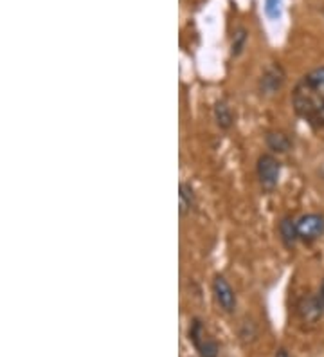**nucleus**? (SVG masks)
Masks as SVG:
<instances>
[{
    "instance_id": "f8f14e48",
    "label": "nucleus",
    "mask_w": 324,
    "mask_h": 357,
    "mask_svg": "<svg viewBox=\"0 0 324 357\" xmlns=\"http://www.w3.org/2000/svg\"><path fill=\"white\" fill-rule=\"evenodd\" d=\"M247 40H249V31H247L245 27H238V29L234 31L233 44H231V54H233L234 58L242 54L243 49H245L247 45Z\"/></svg>"
},
{
    "instance_id": "ddd939ff",
    "label": "nucleus",
    "mask_w": 324,
    "mask_h": 357,
    "mask_svg": "<svg viewBox=\"0 0 324 357\" xmlns=\"http://www.w3.org/2000/svg\"><path fill=\"white\" fill-rule=\"evenodd\" d=\"M263 9L268 20H277L283 13V0H265Z\"/></svg>"
},
{
    "instance_id": "1a4fd4ad",
    "label": "nucleus",
    "mask_w": 324,
    "mask_h": 357,
    "mask_svg": "<svg viewBox=\"0 0 324 357\" xmlns=\"http://www.w3.org/2000/svg\"><path fill=\"white\" fill-rule=\"evenodd\" d=\"M265 141H267L268 149L276 153H285L292 149V139H290L285 132H281V130L268 132L267 137H265Z\"/></svg>"
},
{
    "instance_id": "39448f33",
    "label": "nucleus",
    "mask_w": 324,
    "mask_h": 357,
    "mask_svg": "<svg viewBox=\"0 0 324 357\" xmlns=\"http://www.w3.org/2000/svg\"><path fill=\"white\" fill-rule=\"evenodd\" d=\"M213 292H215L216 303L227 314H233L236 310V292L231 287V283L224 276H215L213 280Z\"/></svg>"
},
{
    "instance_id": "423d86ee",
    "label": "nucleus",
    "mask_w": 324,
    "mask_h": 357,
    "mask_svg": "<svg viewBox=\"0 0 324 357\" xmlns=\"http://www.w3.org/2000/svg\"><path fill=\"white\" fill-rule=\"evenodd\" d=\"M324 312L323 301H321L319 296H311V294H307L302 296L298 303V314L301 318L302 323H308V325H316L321 319Z\"/></svg>"
},
{
    "instance_id": "4468645a",
    "label": "nucleus",
    "mask_w": 324,
    "mask_h": 357,
    "mask_svg": "<svg viewBox=\"0 0 324 357\" xmlns=\"http://www.w3.org/2000/svg\"><path fill=\"white\" fill-rule=\"evenodd\" d=\"M276 357H290V356H288V352H286L285 349H281V350H277Z\"/></svg>"
},
{
    "instance_id": "f03ea898",
    "label": "nucleus",
    "mask_w": 324,
    "mask_h": 357,
    "mask_svg": "<svg viewBox=\"0 0 324 357\" xmlns=\"http://www.w3.org/2000/svg\"><path fill=\"white\" fill-rule=\"evenodd\" d=\"M256 174H258V181L265 192H272V190H276L277 183H279L281 162L277 161V157H274L272 153H263L258 159Z\"/></svg>"
},
{
    "instance_id": "20e7f679",
    "label": "nucleus",
    "mask_w": 324,
    "mask_h": 357,
    "mask_svg": "<svg viewBox=\"0 0 324 357\" xmlns=\"http://www.w3.org/2000/svg\"><path fill=\"white\" fill-rule=\"evenodd\" d=\"M299 240L304 244H314L324 235V217L319 213L302 215L298 220Z\"/></svg>"
},
{
    "instance_id": "2eb2a0df",
    "label": "nucleus",
    "mask_w": 324,
    "mask_h": 357,
    "mask_svg": "<svg viewBox=\"0 0 324 357\" xmlns=\"http://www.w3.org/2000/svg\"><path fill=\"white\" fill-rule=\"evenodd\" d=\"M319 298H321V301H323V307H324V280H323V283H321V291H319Z\"/></svg>"
},
{
    "instance_id": "9d476101",
    "label": "nucleus",
    "mask_w": 324,
    "mask_h": 357,
    "mask_svg": "<svg viewBox=\"0 0 324 357\" xmlns=\"http://www.w3.org/2000/svg\"><path fill=\"white\" fill-rule=\"evenodd\" d=\"M194 206H196L194 190L191 188V184L180 183V186H178V208H180L182 217L190 213V211H193Z\"/></svg>"
},
{
    "instance_id": "7ed1b4c3",
    "label": "nucleus",
    "mask_w": 324,
    "mask_h": 357,
    "mask_svg": "<svg viewBox=\"0 0 324 357\" xmlns=\"http://www.w3.org/2000/svg\"><path fill=\"white\" fill-rule=\"evenodd\" d=\"M190 340L193 341L194 349H196L200 357H218L220 349H218L216 341L209 335V332L206 331L200 319H193V323H191Z\"/></svg>"
},
{
    "instance_id": "6e6552de",
    "label": "nucleus",
    "mask_w": 324,
    "mask_h": 357,
    "mask_svg": "<svg viewBox=\"0 0 324 357\" xmlns=\"http://www.w3.org/2000/svg\"><path fill=\"white\" fill-rule=\"evenodd\" d=\"M279 236L286 249H294L299 240L298 220L294 217H285L279 222Z\"/></svg>"
},
{
    "instance_id": "0eeeda50",
    "label": "nucleus",
    "mask_w": 324,
    "mask_h": 357,
    "mask_svg": "<svg viewBox=\"0 0 324 357\" xmlns=\"http://www.w3.org/2000/svg\"><path fill=\"white\" fill-rule=\"evenodd\" d=\"M285 70L281 69V66L274 63L259 78V91L265 96H272V94L279 92L281 87L285 85Z\"/></svg>"
},
{
    "instance_id": "9b49d317",
    "label": "nucleus",
    "mask_w": 324,
    "mask_h": 357,
    "mask_svg": "<svg viewBox=\"0 0 324 357\" xmlns=\"http://www.w3.org/2000/svg\"><path fill=\"white\" fill-rule=\"evenodd\" d=\"M213 114H215L216 125H218L222 130H229V128L234 125L233 110H231V107L225 103V101H216Z\"/></svg>"
},
{
    "instance_id": "f257e3e1",
    "label": "nucleus",
    "mask_w": 324,
    "mask_h": 357,
    "mask_svg": "<svg viewBox=\"0 0 324 357\" xmlns=\"http://www.w3.org/2000/svg\"><path fill=\"white\" fill-rule=\"evenodd\" d=\"M292 107L311 130L324 128V67L310 70L295 83Z\"/></svg>"
}]
</instances>
